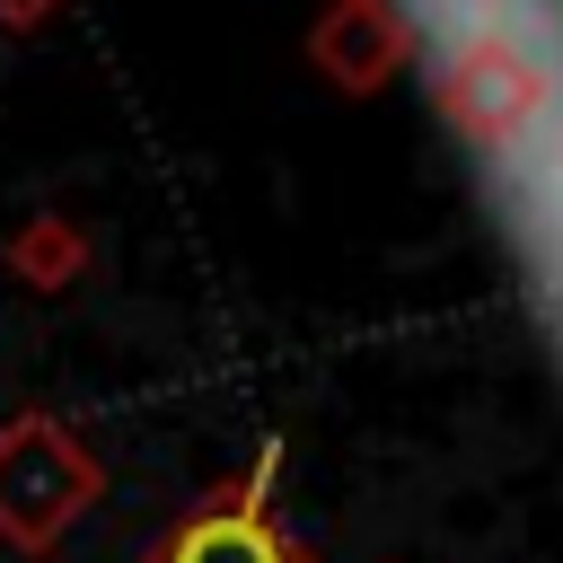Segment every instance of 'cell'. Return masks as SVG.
<instances>
[{
    "instance_id": "obj_1",
    "label": "cell",
    "mask_w": 563,
    "mask_h": 563,
    "mask_svg": "<svg viewBox=\"0 0 563 563\" xmlns=\"http://www.w3.org/2000/svg\"><path fill=\"white\" fill-rule=\"evenodd\" d=\"M167 563H282V537L246 510H220V519H194Z\"/></svg>"
}]
</instances>
